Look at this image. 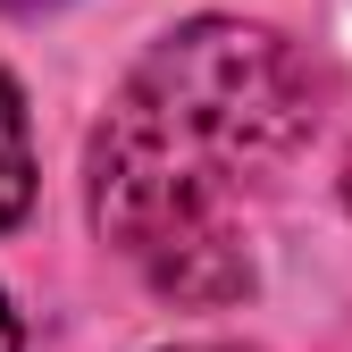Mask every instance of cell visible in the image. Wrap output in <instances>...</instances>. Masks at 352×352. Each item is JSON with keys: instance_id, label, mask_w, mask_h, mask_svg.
Instances as JSON below:
<instances>
[{"instance_id": "cell-4", "label": "cell", "mask_w": 352, "mask_h": 352, "mask_svg": "<svg viewBox=\"0 0 352 352\" xmlns=\"http://www.w3.org/2000/svg\"><path fill=\"white\" fill-rule=\"evenodd\" d=\"M0 9H9V17H34V9H51V0H0Z\"/></svg>"}, {"instance_id": "cell-6", "label": "cell", "mask_w": 352, "mask_h": 352, "mask_svg": "<svg viewBox=\"0 0 352 352\" xmlns=\"http://www.w3.org/2000/svg\"><path fill=\"white\" fill-rule=\"evenodd\" d=\"M344 201H352V160H344Z\"/></svg>"}, {"instance_id": "cell-3", "label": "cell", "mask_w": 352, "mask_h": 352, "mask_svg": "<svg viewBox=\"0 0 352 352\" xmlns=\"http://www.w3.org/2000/svg\"><path fill=\"white\" fill-rule=\"evenodd\" d=\"M0 352H17V311H9V294H0Z\"/></svg>"}, {"instance_id": "cell-2", "label": "cell", "mask_w": 352, "mask_h": 352, "mask_svg": "<svg viewBox=\"0 0 352 352\" xmlns=\"http://www.w3.org/2000/svg\"><path fill=\"white\" fill-rule=\"evenodd\" d=\"M34 201V143H25V101L0 76V227H17Z\"/></svg>"}, {"instance_id": "cell-5", "label": "cell", "mask_w": 352, "mask_h": 352, "mask_svg": "<svg viewBox=\"0 0 352 352\" xmlns=\"http://www.w3.org/2000/svg\"><path fill=\"white\" fill-rule=\"evenodd\" d=\"M185 352H252V344H185Z\"/></svg>"}, {"instance_id": "cell-1", "label": "cell", "mask_w": 352, "mask_h": 352, "mask_svg": "<svg viewBox=\"0 0 352 352\" xmlns=\"http://www.w3.org/2000/svg\"><path fill=\"white\" fill-rule=\"evenodd\" d=\"M311 67L269 25L193 17L118 84L93 135V227L176 302H235V201L311 143Z\"/></svg>"}]
</instances>
